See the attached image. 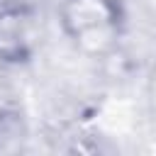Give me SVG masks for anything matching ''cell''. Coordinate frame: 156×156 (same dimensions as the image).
Wrapping results in <instances>:
<instances>
[{
  "label": "cell",
  "mask_w": 156,
  "mask_h": 156,
  "mask_svg": "<svg viewBox=\"0 0 156 156\" xmlns=\"http://www.w3.org/2000/svg\"><path fill=\"white\" fill-rule=\"evenodd\" d=\"M119 0H63L58 7V22L66 37L78 39L90 32L122 29Z\"/></svg>",
  "instance_id": "1"
},
{
  "label": "cell",
  "mask_w": 156,
  "mask_h": 156,
  "mask_svg": "<svg viewBox=\"0 0 156 156\" xmlns=\"http://www.w3.org/2000/svg\"><path fill=\"white\" fill-rule=\"evenodd\" d=\"M32 44V20L24 7H0V58L20 61Z\"/></svg>",
  "instance_id": "2"
}]
</instances>
